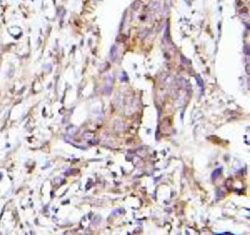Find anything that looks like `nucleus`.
<instances>
[{
  "instance_id": "1",
  "label": "nucleus",
  "mask_w": 250,
  "mask_h": 235,
  "mask_svg": "<svg viewBox=\"0 0 250 235\" xmlns=\"http://www.w3.org/2000/svg\"><path fill=\"white\" fill-rule=\"evenodd\" d=\"M139 6H140V2H139V1H136V2H135V3L132 5V9H134V10H136V9L139 8Z\"/></svg>"
}]
</instances>
